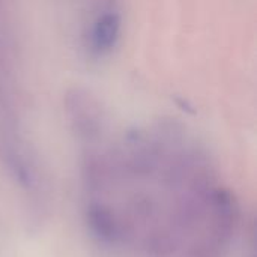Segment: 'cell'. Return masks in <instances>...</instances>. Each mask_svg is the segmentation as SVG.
Instances as JSON below:
<instances>
[{"mask_svg": "<svg viewBox=\"0 0 257 257\" xmlns=\"http://www.w3.org/2000/svg\"><path fill=\"white\" fill-rule=\"evenodd\" d=\"M87 221L105 244L149 257H221L238 211L211 166L176 137L133 133L84 163Z\"/></svg>", "mask_w": 257, "mask_h": 257, "instance_id": "cell-1", "label": "cell"}, {"mask_svg": "<svg viewBox=\"0 0 257 257\" xmlns=\"http://www.w3.org/2000/svg\"><path fill=\"white\" fill-rule=\"evenodd\" d=\"M63 107L74 131L83 139H95L102 130V107L99 99L84 87H71L63 96Z\"/></svg>", "mask_w": 257, "mask_h": 257, "instance_id": "cell-2", "label": "cell"}, {"mask_svg": "<svg viewBox=\"0 0 257 257\" xmlns=\"http://www.w3.org/2000/svg\"><path fill=\"white\" fill-rule=\"evenodd\" d=\"M122 35V14L113 5H104L95 15L87 32V48L95 57H105L114 51Z\"/></svg>", "mask_w": 257, "mask_h": 257, "instance_id": "cell-3", "label": "cell"}]
</instances>
